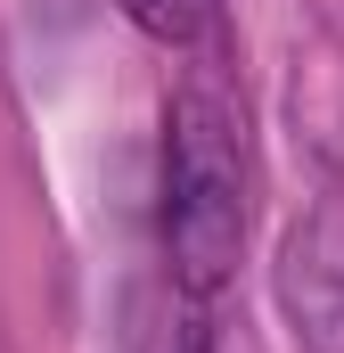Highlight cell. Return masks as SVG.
I'll return each instance as SVG.
<instances>
[{"mask_svg": "<svg viewBox=\"0 0 344 353\" xmlns=\"http://www.w3.org/2000/svg\"><path fill=\"white\" fill-rule=\"evenodd\" d=\"M148 353H205V329H197V321H164V329L148 337Z\"/></svg>", "mask_w": 344, "mask_h": 353, "instance_id": "obj_4", "label": "cell"}, {"mask_svg": "<svg viewBox=\"0 0 344 353\" xmlns=\"http://www.w3.org/2000/svg\"><path fill=\"white\" fill-rule=\"evenodd\" d=\"M279 312L303 353H344V214H312L279 247Z\"/></svg>", "mask_w": 344, "mask_h": 353, "instance_id": "obj_2", "label": "cell"}, {"mask_svg": "<svg viewBox=\"0 0 344 353\" xmlns=\"http://www.w3.org/2000/svg\"><path fill=\"white\" fill-rule=\"evenodd\" d=\"M123 17H131L148 41H164V50H197V41L222 25V0H123Z\"/></svg>", "mask_w": 344, "mask_h": 353, "instance_id": "obj_3", "label": "cell"}, {"mask_svg": "<svg viewBox=\"0 0 344 353\" xmlns=\"http://www.w3.org/2000/svg\"><path fill=\"white\" fill-rule=\"evenodd\" d=\"M246 247V148L213 90H180L164 115V255L180 296H213Z\"/></svg>", "mask_w": 344, "mask_h": 353, "instance_id": "obj_1", "label": "cell"}]
</instances>
